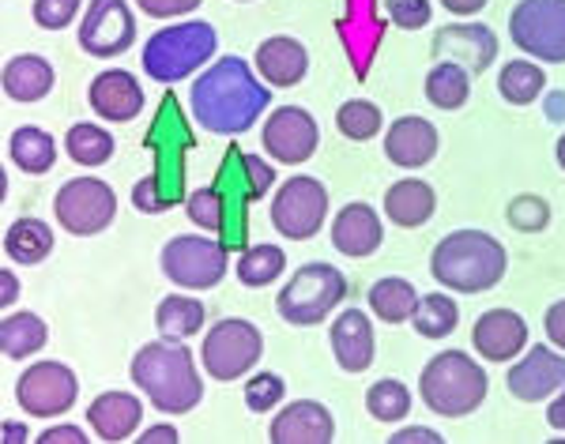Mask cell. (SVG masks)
<instances>
[{
  "label": "cell",
  "mask_w": 565,
  "mask_h": 444,
  "mask_svg": "<svg viewBox=\"0 0 565 444\" xmlns=\"http://www.w3.org/2000/svg\"><path fill=\"white\" fill-rule=\"evenodd\" d=\"M271 90L253 76V68L242 57L215 61L204 76L189 90V106H193V121L204 132L215 136H242L260 121L268 110Z\"/></svg>",
  "instance_id": "1"
},
{
  "label": "cell",
  "mask_w": 565,
  "mask_h": 444,
  "mask_svg": "<svg viewBox=\"0 0 565 444\" xmlns=\"http://www.w3.org/2000/svg\"><path fill=\"white\" fill-rule=\"evenodd\" d=\"M132 380L162 414H189L204 400V380L181 339L148 343L132 358Z\"/></svg>",
  "instance_id": "2"
},
{
  "label": "cell",
  "mask_w": 565,
  "mask_h": 444,
  "mask_svg": "<svg viewBox=\"0 0 565 444\" xmlns=\"http://www.w3.org/2000/svg\"><path fill=\"white\" fill-rule=\"evenodd\" d=\"M505 245L487 230H452L449 238L437 241L430 257V275L457 294H482L498 286L505 279Z\"/></svg>",
  "instance_id": "3"
},
{
  "label": "cell",
  "mask_w": 565,
  "mask_h": 444,
  "mask_svg": "<svg viewBox=\"0 0 565 444\" xmlns=\"http://www.w3.org/2000/svg\"><path fill=\"white\" fill-rule=\"evenodd\" d=\"M487 369L463 350H441L426 361L418 377V396L441 419H468L487 400Z\"/></svg>",
  "instance_id": "4"
},
{
  "label": "cell",
  "mask_w": 565,
  "mask_h": 444,
  "mask_svg": "<svg viewBox=\"0 0 565 444\" xmlns=\"http://www.w3.org/2000/svg\"><path fill=\"white\" fill-rule=\"evenodd\" d=\"M215 45H218L215 26L204 20L162 26L143 45V72H148L154 84H181L196 68H204V61L215 57Z\"/></svg>",
  "instance_id": "5"
},
{
  "label": "cell",
  "mask_w": 565,
  "mask_h": 444,
  "mask_svg": "<svg viewBox=\"0 0 565 444\" xmlns=\"http://www.w3.org/2000/svg\"><path fill=\"white\" fill-rule=\"evenodd\" d=\"M343 297H348V279H343V271L324 264V260H313V264L298 268L295 279L279 290L276 310L282 321L295 324V328H309V324H321Z\"/></svg>",
  "instance_id": "6"
},
{
  "label": "cell",
  "mask_w": 565,
  "mask_h": 444,
  "mask_svg": "<svg viewBox=\"0 0 565 444\" xmlns=\"http://www.w3.org/2000/svg\"><path fill=\"white\" fill-rule=\"evenodd\" d=\"M260 355H264V335L257 324L242 321V316L218 321L215 328L204 335V347H200L207 377H215V380L245 377L260 361Z\"/></svg>",
  "instance_id": "7"
},
{
  "label": "cell",
  "mask_w": 565,
  "mask_h": 444,
  "mask_svg": "<svg viewBox=\"0 0 565 444\" xmlns=\"http://www.w3.org/2000/svg\"><path fill=\"white\" fill-rule=\"evenodd\" d=\"M509 39L527 57L565 65V0H521L509 15Z\"/></svg>",
  "instance_id": "8"
},
{
  "label": "cell",
  "mask_w": 565,
  "mask_h": 444,
  "mask_svg": "<svg viewBox=\"0 0 565 444\" xmlns=\"http://www.w3.org/2000/svg\"><path fill=\"white\" fill-rule=\"evenodd\" d=\"M53 215L76 238H95L117 215V196L103 177H76L65 181L53 201Z\"/></svg>",
  "instance_id": "9"
},
{
  "label": "cell",
  "mask_w": 565,
  "mask_h": 444,
  "mask_svg": "<svg viewBox=\"0 0 565 444\" xmlns=\"http://www.w3.org/2000/svg\"><path fill=\"white\" fill-rule=\"evenodd\" d=\"M162 275L185 290H212L226 275V245L215 238L181 234L162 249Z\"/></svg>",
  "instance_id": "10"
},
{
  "label": "cell",
  "mask_w": 565,
  "mask_h": 444,
  "mask_svg": "<svg viewBox=\"0 0 565 444\" xmlns=\"http://www.w3.org/2000/svg\"><path fill=\"white\" fill-rule=\"evenodd\" d=\"M79 380L65 361H34L15 380V400L31 419H61L76 407Z\"/></svg>",
  "instance_id": "11"
},
{
  "label": "cell",
  "mask_w": 565,
  "mask_h": 444,
  "mask_svg": "<svg viewBox=\"0 0 565 444\" xmlns=\"http://www.w3.org/2000/svg\"><path fill=\"white\" fill-rule=\"evenodd\" d=\"M328 215V188L317 177H295L271 201V226L290 241H309L321 234Z\"/></svg>",
  "instance_id": "12"
},
{
  "label": "cell",
  "mask_w": 565,
  "mask_h": 444,
  "mask_svg": "<svg viewBox=\"0 0 565 444\" xmlns=\"http://www.w3.org/2000/svg\"><path fill=\"white\" fill-rule=\"evenodd\" d=\"M136 42V20L125 0H90L79 23V50L90 57H121Z\"/></svg>",
  "instance_id": "13"
},
{
  "label": "cell",
  "mask_w": 565,
  "mask_h": 444,
  "mask_svg": "<svg viewBox=\"0 0 565 444\" xmlns=\"http://www.w3.org/2000/svg\"><path fill=\"white\" fill-rule=\"evenodd\" d=\"M260 143L276 162L298 166V162L313 159L317 143H321V129H317L313 113L302 110V106H279V110L264 121Z\"/></svg>",
  "instance_id": "14"
},
{
  "label": "cell",
  "mask_w": 565,
  "mask_h": 444,
  "mask_svg": "<svg viewBox=\"0 0 565 444\" xmlns=\"http://www.w3.org/2000/svg\"><path fill=\"white\" fill-rule=\"evenodd\" d=\"M562 388H565V350L535 343L516 366H509V392L521 403L554 400Z\"/></svg>",
  "instance_id": "15"
},
{
  "label": "cell",
  "mask_w": 565,
  "mask_h": 444,
  "mask_svg": "<svg viewBox=\"0 0 565 444\" xmlns=\"http://www.w3.org/2000/svg\"><path fill=\"white\" fill-rule=\"evenodd\" d=\"M434 57L468 68L471 76H482L498 57V39L482 23H452L434 34Z\"/></svg>",
  "instance_id": "16"
},
{
  "label": "cell",
  "mask_w": 565,
  "mask_h": 444,
  "mask_svg": "<svg viewBox=\"0 0 565 444\" xmlns=\"http://www.w3.org/2000/svg\"><path fill=\"white\" fill-rule=\"evenodd\" d=\"M87 102L103 121H136L143 113V87L132 72L125 68H109L103 76L90 79V90H87Z\"/></svg>",
  "instance_id": "17"
},
{
  "label": "cell",
  "mask_w": 565,
  "mask_h": 444,
  "mask_svg": "<svg viewBox=\"0 0 565 444\" xmlns=\"http://www.w3.org/2000/svg\"><path fill=\"white\" fill-rule=\"evenodd\" d=\"M471 343H476L479 358L487 361H513L527 347V324L521 313L513 310H490L482 313L471 328Z\"/></svg>",
  "instance_id": "18"
},
{
  "label": "cell",
  "mask_w": 565,
  "mask_h": 444,
  "mask_svg": "<svg viewBox=\"0 0 565 444\" xmlns=\"http://www.w3.org/2000/svg\"><path fill=\"white\" fill-rule=\"evenodd\" d=\"M268 437L276 444H328L335 437V422H332V414H328L324 403L295 400L276 414Z\"/></svg>",
  "instance_id": "19"
},
{
  "label": "cell",
  "mask_w": 565,
  "mask_h": 444,
  "mask_svg": "<svg viewBox=\"0 0 565 444\" xmlns=\"http://www.w3.org/2000/svg\"><path fill=\"white\" fill-rule=\"evenodd\" d=\"M437 143H441L437 140V129L426 117H399L385 132V159L392 166L418 170V166H426V162H434Z\"/></svg>",
  "instance_id": "20"
},
{
  "label": "cell",
  "mask_w": 565,
  "mask_h": 444,
  "mask_svg": "<svg viewBox=\"0 0 565 444\" xmlns=\"http://www.w3.org/2000/svg\"><path fill=\"white\" fill-rule=\"evenodd\" d=\"M328 339L343 373H366L373 366V324L362 310H343L335 316Z\"/></svg>",
  "instance_id": "21"
},
{
  "label": "cell",
  "mask_w": 565,
  "mask_h": 444,
  "mask_svg": "<svg viewBox=\"0 0 565 444\" xmlns=\"http://www.w3.org/2000/svg\"><path fill=\"white\" fill-rule=\"evenodd\" d=\"M385 241V226H381V215L373 212L370 204H348L332 223V245L343 252V257H373Z\"/></svg>",
  "instance_id": "22"
},
{
  "label": "cell",
  "mask_w": 565,
  "mask_h": 444,
  "mask_svg": "<svg viewBox=\"0 0 565 444\" xmlns=\"http://www.w3.org/2000/svg\"><path fill=\"white\" fill-rule=\"evenodd\" d=\"M257 72L264 76V84L271 87H295L306 79L309 72V53L298 39L276 34V39L257 45Z\"/></svg>",
  "instance_id": "23"
},
{
  "label": "cell",
  "mask_w": 565,
  "mask_h": 444,
  "mask_svg": "<svg viewBox=\"0 0 565 444\" xmlns=\"http://www.w3.org/2000/svg\"><path fill=\"white\" fill-rule=\"evenodd\" d=\"M140 419H143V403L132 392H103L87 407L90 430L103 441H129L140 430Z\"/></svg>",
  "instance_id": "24"
},
{
  "label": "cell",
  "mask_w": 565,
  "mask_h": 444,
  "mask_svg": "<svg viewBox=\"0 0 565 444\" xmlns=\"http://www.w3.org/2000/svg\"><path fill=\"white\" fill-rule=\"evenodd\" d=\"M434 212H437V196H434V188L426 185V181L404 177V181H396V185H388L385 215L396 226H407V230H415V226L430 223Z\"/></svg>",
  "instance_id": "25"
},
{
  "label": "cell",
  "mask_w": 565,
  "mask_h": 444,
  "mask_svg": "<svg viewBox=\"0 0 565 444\" xmlns=\"http://www.w3.org/2000/svg\"><path fill=\"white\" fill-rule=\"evenodd\" d=\"M53 84H57L53 65L39 53H20L4 65V90L12 102H42Z\"/></svg>",
  "instance_id": "26"
},
{
  "label": "cell",
  "mask_w": 565,
  "mask_h": 444,
  "mask_svg": "<svg viewBox=\"0 0 565 444\" xmlns=\"http://www.w3.org/2000/svg\"><path fill=\"white\" fill-rule=\"evenodd\" d=\"M4 252L12 264H39L53 252V230L42 219H15L4 234Z\"/></svg>",
  "instance_id": "27"
},
{
  "label": "cell",
  "mask_w": 565,
  "mask_h": 444,
  "mask_svg": "<svg viewBox=\"0 0 565 444\" xmlns=\"http://www.w3.org/2000/svg\"><path fill=\"white\" fill-rule=\"evenodd\" d=\"M8 155H12V162L23 174H50L53 162H57V143H53L50 132L34 129V124H23V129H15L12 140H8Z\"/></svg>",
  "instance_id": "28"
},
{
  "label": "cell",
  "mask_w": 565,
  "mask_h": 444,
  "mask_svg": "<svg viewBox=\"0 0 565 444\" xmlns=\"http://www.w3.org/2000/svg\"><path fill=\"white\" fill-rule=\"evenodd\" d=\"M45 339H50V328H45V321L39 313H12L0 324V350H4V358L23 361V358L39 355L45 347Z\"/></svg>",
  "instance_id": "29"
},
{
  "label": "cell",
  "mask_w": 565,
  "mask_h": 444,
  "mask_svg": "<svg viewBox=\"0 0 565 444\" xmlns=\"http://www.w3.org/2000/svg\"><path fill=\"white\" fill-rule=\"evenodd\" d=\"M370 310L385 324H404V321H412L418 310V294L407 279H396V275L377 279V283L370 286Z\"/></svg>",
  "instance_id": "30"
},
{
  "label": "cell",
  "mask_w": 565,
  "mask_h": 444,
  "mask_svg": "<svg viewBox=\"0 0 565 444\" xmlns=\"http://www.w3.org/2000/svg\"><path fill=\"white\" fill-rule=\"evenodd\" d=\"M204 302H196V297H185V294H170L159 302V310H154V324H159V332L167 335V339H189V335H196L204 328Z\"/></svg>",
  "instance_id": "31"
},
{
  "label": "cell",
  "mask_w": 565,
  "mask_h": 444,
  "mask_svg": "<svg viewBox=\"0 0 565 444\" xmlns=\"http://www.w3.org/2000/svg\"><path fill=\"white\" fill-rule=\"evenodd\" d=\"M471 95V72L452 65V61H437L426 76V98L437 110H460Z\"/></svg>",
  "instance_id": "32"
},
{
  "label": "cell",
  "mask_w": 565,
  "mask_h": 444,
  "mask_svg": "<svg viewBox=\"0 0 565 444\" xmlns=\"http://www.w3.org/2000/svg\"><path fill=\"white\" fill-rule=\"evenodd\" d=\"M543 87H546V76H543V68L535 65V61H509V65L501 68V76H498L501 98H505V102H513V106L535 102V98L543 95Z\"/></svg>",
  "instance_id": "33"
},
{
  "label": "cell",
  "mask_w": 565,
  "mask_h": 444,
  "mask_svg": "<svg viewBox=\"0 0 565 444\" xmlns=\"http://www.w3.org/2000/svg\"><path fill=\"white\" fill-rule=\"evenodd\" d=\"M415 332L418 335H426V339H445V335H452L457 332V324H460V310H457V302H452L449 294H426V297H418V310H415Z\"/></svg>",
  "instance_id": "34"
},
{
  "label": "cell",
  "mask_w": 565,
  "mask_h": 444,
  "mask_svg": "<svg viewBox=\"0 0 565 444\" xmlns=\"http://www.w3.org/2000/svg\"><path fill=\"white\" fill-rule=\"evenodd\" d=\"M65 151L79 166H103L114 159V136L98 124H72L65 136Z\"/></svg>",
  "instance_id": "35"
},
{
  "label": "cell",
  "mask_w": 565,
  "mask_h": 444,
  "mask_svg": "<svg viewBox=\"0 0 565 444\" xmlns=\"http://www.w3.org/2000/svg\"><path fill=\"white\" fill-rule=\"evenodd\" d=\"M287 271V257L279 245H249L238 260V279L245 286H268Z\"/></svg>",
  "instance_id": "36"
},
{
  "label": "cell",
  "mask_w": 565,
  "mask_h": 444,
  "mask_svg": "<svg viewBox=\"0 0 565 444\" xmlns=\"http://www.w3.org/2000/svg\"><path fill=\"white\" fill-rule=\"evenodd\" d=\"M366 411L377 422H404L412 414V392H407L404 380H377L366 392Z\"/></svg>",
  "instance_id": "37"
},
{
  "label": "cell",
  "mask_w": 565,
  "mask_h": 444,
  "mask_svg": "<svg viewBox=\"0 0 565 444\" xmlns=\"http://www.w3.org/2000/svg\"><path fill=\"white\" fill-rule=\"evenodd\" d=\"M335 124H340V132L348 136L354 143H366L373 136L381 132V124H385V117L373 102L366 98H351V102L340 106V113H335Z\"/></svg>",
  "instance_id": "38"
},
{
  "label": "cell",
  "mask_w": 565,
  "mask_h": 444,
  "mask_svg": "<svg viewBox=\"0 0 565 444\" xmlns=\"http://www.w3.org/2000/svg\"><path fill=\"white\" fill-rule=\"evenodd\" d=\"M509 223L524 234H535L551 223V207H546L543 196H516V201L509 204Z\"/></svg>",
  "instance_id": "39"
},
{
  "label": "cell",
  "mask_w": 565,
  "mask_h": 444,
  "mask_svg": "<svg viewBox=\"0 0 565 444\" xmlns=\"http://www.w3.org/2000/svg\"><path fill=\"white\" fill-rule=\"evenodd\" d=\"M282 377L276 373H257L249 380V388H245V407H249L253 414H268L271 407H276L282 400Z\"/></svg>",
  "instance_id": "40"
},
{
  "label": "cell",
  "mask_w": 565,
  "mask_h": 444,
  "mask_svg": "<svg viewBox=\"0 0 565 444\" xmlns=\"http://www.w3.org/2000/svg\"><path fill=\"white\" fill-rule=\"evenodd\" d=\"M385 12L399 31H423V26L434 20L430 0H388Z\"/></svg>",
  "instance_id": "41"
},
{
  "label": "cell",
  "mask_w": 565,
  "mask_h": 444,
  "mask_svg": "<svg viewBox=\"0 0 565 444\" xmlns=\"http://www.w3.org/2000/svg\"><path fill=\"white\" fill-rule=\"evenodd\" d=\"M79 4L84 0H34L31 15L42 31H61V26H68L79 15Z\"/></svg>",
  "instance_id": "42"
},
{
  "label": "cell",
  "mask_w": 565,
  "mask_h": 444,
  "mask_svg": "<svg viewBox=\"0 0 565 444\" xmlns=\"http://www.w3.org/2000/svg\"><path fill=\"white\" fill-rule=\"evenodd\" d=\"M189 219H193L196 226H204V230H218V223H223V207H218L215 188H200V193L189 196Z\"/></svg>",
  "instance_id": "43"
},
{
  "label": "cell",
  "mask_w": 565,
  "mask_h": 444,
  "mask_svg": "<svg viewBox=\"0 0 565 444\" xmlns=\"http://www.w3.org/2000/svg\"><path fill=\"white\" fill-rule=\"evenodd\" d=\"M242 170H245V177H249V196H264L276 185V170L260 155H242Z\"/></svg>",
  "instance_id": "44"
},
{
  "label": "cell",
  "mask_w": 565,
  "mask_h": 444,
  "mask_svg": "<svg viewBox=\"0 0 565 444\" xmlns=\"http://www.w3.org/2000/svg\"><path fill=\"white\" fill-rule=\"evenodd\" d=\"M143 15H154V20H174V15H189L200 8V0H136Z\"/></svg>",
  "instance_id": "45"
},
{
  "label": "cell",
  "mask_w": 565,
  "mask_h": 444,
  "mask_svg": "<svg viewBox=\"0 0 565 444\" xmlns=\"http://www.w3.org/2000/svg\"><path fill=\"white\" fill-rule=\"evenodd\" d=\"M159 181L154 177H143V181H136V188H132V201H136V207L140 212H148V215H159V212H167V196H159Z\"/></svg>",
  "instance_id": "46"
},
{
  "label": "cell",
  "mask_w": 565,
  "mask_h": 444,
  "mask_svg": "<svg viewBox=\"0 0 565 444\" xmlns=\"http://www.w3.org/2000/svg\"><path fill=\"white\" fill-rule=\"evenodd\" d=\"M543 328H546V339H551L558 350H565V302H554L551 310H546Z\"/></svg>",
  "instance_id": "47"
},
{
  "label": "cell",
  "mask_w": 565,
  "mask_h": 444,
  "mask_svg": "<svg viewBox=\"0 0 565 444\" xmlns=\"http://www.w3.org/2000/svg\"><path fill=\"white\" fill-rule=\"evenodd\" d=\"M39 444H87V433L76 430V425H53V430H45Z\"/></svg>",
  "instance_id": "48"
},
{
  "label": "cell",
  "mask_w": 565,
  "mask_h": 444,
  "mask_svg": "<svg viewBox=\"0 0 565 444\" xmlns=\"http://www.w3.org/2000/svg\"><path fill=\"white\" fill-rule=\"evenodd\" d=\"M15 297H20V279H15V271L4 268V271H0V305L8 310Z\"/></svg>",
  "instance_id": "49"
},
{
  "label": "cell",
  "mask_w": 565,
  "mask_h": 444,
  "mask_svg": "<svg viewBox=\"0 0 565 444\" xmlns=\"http://www.w3.org/2000/svg\"><path fill=\"white\" fill-rule=\"evenodd\" d=\"M546 422H551L558 433H565V388H562L558 396H554L551 407H546Z\"/></svg>",
  "instance_id": "50"
},
{
  "label": "cell",
  "mask_w": 565,
  "mask_h": 444,
  "mask_svg": "<svg viewBox=\"0 0 565 444\" xmlns=\"http://www.w3.org/2000/svg\"><path fill=\"white\" fill-rule=\"evenodd\" d=\"M392 441H396V444H407V441H430V444H441V433H434V430H423V425H415V430H399Z\"/></svg>",
  "instance_id": "51"
},
{
  "label": "cell",
  "mask_w": 565,
  "mask_h": 444,
  "mask_svg": "<svg viewBox=\"0 0 565 444\" xmlns=\"http://www.w3.org/2000/svg\"><path fill=\"white\" fill-rule=\"evenodd\" d=\"M441 4L449 8L452 15H476L490 4V0H441Z\"/></svg>",
  "instance_id": "52"
},
{
  "label": "cell",
  "mask_w": 565,
  "mask_h": 444,
  "mask_svg": "<svg viewBox=\"0 0 565 444\" xmlns=\"http://www.w3.org/2000/svg\"><path fill=\"white\" fill-rule=\"evenodd\" d=\"M143 441H178L174 425H154V430H143Z\"/></svg>",
  "instance_id": "53"
},
{
  "label": "cell",
  "mask_w": 565,
  "mask_h": 444,
  "mask_svg": "<svg viewBox=\"0 0 565 444\" xmlns=\"http://www.w3.org/2000/svg\"><path fill=\"white\" fill-rule=\"evenodd\" d=\"M546 117H551V121H565V95L546 98Z\"/></svg>",
  "instance_id": "54"
},
{
  "label": "cell",
  "mask_w": 565,
  "mask_h": 444,
  "mask_svg": "<svg viewBox=\"0 0 565 444\" xmlns=\"http://www.w3.org/2000/svg\"><path fill=\"white\" fill-rule=\"evenodd\" d=\"M4 441H26V425H23V430H20V425L4 422Z\"/></svg>",
  "instance_id": "55"
},
{
  "label": "cell",
  "mask_w": 565,
  "mask_h": 444,
  "mask_svg": "<svg viewBox=\"0 0 565 444\" xmlns=\"http://www.w3.org/2000/svg\"><path fill=\"white\" fill-rule=\"evenodd\" d=\"M558 166L565 170V136H562V140H558Z\"/></svg>",
  "instance_id": "56"
}]
</instances>
